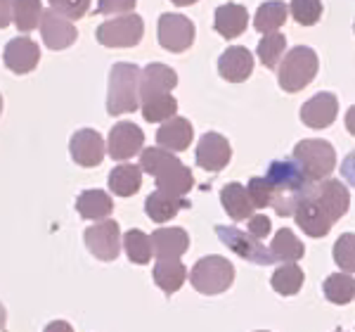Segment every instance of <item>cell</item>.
<instances>
[{"label":"cell","mask_w":355,"mask_h":332,"mask_svg":"<svg viewBox=\"0 0 355 332\" xmlns=\"http://www.w3.org/2000/svg\"><path fill=\"white\" fill-rule=\"evenodd\" d=\"M232 147L225 135L220 133H204L197 145V164L206 171H223L230 164Z\"/></svg>","instance_id":"cell-15"},{"label":"cell","mask_w":355,"mask_h":332,"mask_svg":"<svg viewBox=\"0 0 355 332\" xmlns=\"http://www.w3.org/2000/svg\"><path fill=\"white\" fill-rule=\"evenodd\" d=\"M43 332H73V328L67 323V320H53V323L45 325Z\"/></svg>","instance_id":"cell-45"},{"label":"cell","mask_w":355,"mask_h":332,"mask_svg":"<svg viewBox=\"0 0 355 332\" xmlns=\"http://www.w3.org/2000/svg\"><path fill=\"white\" fill-rule=\"evenodd\" d=\"M294 219L308 238H324L331 231V226H334V221H331L329 216L320 209V204L315 202L313 192L299 202V207L294 211Z\"/></svg>","instance_id":"cell-17"},{"label":"cell","mask_w":355,"mask_h":332,"mask_svg":"<svg viewBox=\"0 0 355 332\" xmlns=\"http://www.w3.org/2000/svg\"><path fill=\"white\" fill-rule=\"evenodd\" d=\"M318 67H320V62H318L315 50L306 48V45H296L294 50H289V53L284 55L282 65H279V72H277L279 88L287 90V93H299V90H303L315 78Z\"/></svg>","instance_id":"cell-3"},{"label":"cell","mask_w":355,"mask_h":332,"mask_svg":"<svg viewBox=\"0 0 355 332\" xmlns=\"http://www.w3.org/2000/svg\"><path fill=\"white\" fill-rule=\"evenodd\" d=\"M187 280V268L182 261L178 259H159L154 263V283L159 290H164L166 294H173L185 285Z\"/></svg>","instance_id":"cell-27"},{"label":"cell","mask_w":355,"mask_h":332,"mask_svg":"<svg viewBox=\"0 0 355 332\" xmlns=\"http://www.w3.org/2000/svg\"><path fill=\"white\" fill-rule=\"evenodd\" d=\"M346 128H348V133L355 135V105L346 112Z\"/></svg>","instance_id":"cell-46"},{"label":"cell","mask_w":355,"mask_h":332,"mask_svg":"<svg viewBox=\"0 0 355 332\" xmlns=\"http://www.w3.org/2000/svg\"><path fill=\"white\" fill-rule=\"evenodd\" d=\"M289 13L299 24L313 26V24H318L320 17H322V3H320V0H291Z\"/></svg>","instance_id":"cell-38"},{"label":"cell","mask_w":355,"mask_h":332,"mask_svg":"<svg viewBox=\"0 0 355 332\" xmlns=\"http://www.w3.org/2000/svg\"><path fill=\"white\" fill-rule=\"evenodd\" d=\"M12 22V0H0V28Z\"/></svg>","instance_id":"cell-44"},{"label":"cell","mask_w":355,"mask_h":332,"mask_svg":"<svg viewBox=\"0 0 355 332\" xmlns=\"http://www.w3.org/2000/svg\"><path fill=\"white\" fill-rule=\"evenodd\" d=\"M246 24H249V13H246L244 5L225 3L216 10L214 26L223 38H237L239 33L246 31Z\"/></svg>","instance_id":"cell-23"},{"label":"cell","mask_w":355,"mask_h":332,"mask_svg":"<svg viewBox=\"0 0 355 332\" xmlns=\"http://www.w3.org/2000/svg\"><path fill=\"white\" fill-rule=\"evenodd\" d=\"M341 176L346 179L351 185H355V152L348 154L346 159H343V164H341Z\"/></svg>","instance_id":"cell-43"},{"label":"cell","mask_w":355,"mask_h":332,"mask_svg":"<svg viewBox=\"0 0 355 332\" xmlns=\"http://www.w3.org/2000/svg\"><path fill=\"white\" fill-rule=\"evenodd\" d=\"M154 181H157V190L178 194V197H185L194 185L192 171L187 169V166L182 164L178 157L171 159V162L166 164L157 176H154Z\"/></svg>","instance_id":"cell-21"},{"label":"cell","mask_w":355,"mask_h":332,"mask_svg":"<svg viewBox=\"0 0 355 332\" xmlns=\"http://www.w3.org/2000/svg\"><path fill=\"white\" fill-rule=\"evenodd\" d=\"M85 247L90 249V254L100 261H114L121 251V228L116 221L105 219L95 226H90L83 233Z\"/></svg>","instance_id":"cell-8"},{"label":"cell","mask_w":355,"mask_h":332,"mask_svg":"<svg viewBox=\"0 0 355 332\" xmlns=\"http://www.w3.org/2000/svg\"><path fill=\"white\" fill-rule=\"evenodd\" d=\"M256 332H268V330H256Z\"/></svg>","instance_id":"cell-50"},{"label":"cell","mask_w":355,"mask_h":332,"mask_svg":"<svg viewBox=\"0 0 355 332\" xmlns=\"http://www.w3.org/2000/svg\"><path fill=\"white\" fill-rule=\"evenodd\" d=\"M339 114V100L334 93H318L301 107V122L308 128H327Z\"/></svg>","instance_id":"cell-18"},{"label":"cell","mask_w":355,"mask_h":332,"mask_svg":"<svg viewBox=\"0 0 355 332\" xmlns=\"http://www.w3.org/2000/svg\"><path fill=\"white\" fill-rule=\"evenodd\" d=\"M246 192H249L254 209H266L272 204V188L266 181V176H254L249 181V185H246Z\"/></svg>","instance_id":"cell-39"},{"label":"cell","mask_w":355,"mask_h":332,"mask_svg":"<svg viewBox=\"0 0 355 332\" xmlns=\"http://www.w3.org/2000/svg\"><path fill=\"white\" fill-rule=\"evenodd\" d=\"M284 48H287V38H284V33H266V36L259 41V48H256V53H259L261 62L266 67H277L279 60H282L284 55Z\"/></svg>","instance_id":"cell-36"},{"label":"cell","mask_w":355,"mask_h":332,"mask_svg":"<svg viewBox=\"0 0 355 332\" xmlns=\"http://www.w3.org/2000/svg\"><path fill=\"white\" fill-rule=\"evenodd\" d=\"M121 244L125 247V254H128V259L137 263V266H145V263H150L152 259V240L150 235H145L142 231H137V228H133V231H128L121 240Z\"/></svg>","instance_id":"cell-35"},{"label":"cell","mask_w":355,"mask_h":332,"mask_svg":"<svg viewBox=\"0 0 355 332\" xmlns=\"http://www.w3.org/2000/svg\"><path fill=\"white\" fill-rule=\"evenodd\" d=\"M43 5L41 0H12V22L19 31H33L41 24Z\"/></svg>","instance_id":"cell-34"},{"label":"cell","mask_w":355,"mask_h":332,"mask_svg":"<svg viewBox=\"0 0 355 332\" xmlns=\"http://www.w3.org/2000/svg\"><path fill=\"white\" fill-rule=\"evenodd\" d=\"M249 235H254L256 240H266L268 235H270V231H272V226H270V219L268 216H263V214H256V216H251L249 219Z\"/></svg>","instance_id":"cell-42"},{"label":"cell","mask_w":355,"mask_h":332,"mask_svg":"<svg viewBox=\"0 0 355 332\" xmlns=\"http://www.w3.org/2000/svg\"><path fill=\"white\" fill-rule=\"evenodd\" d=\"M173 5H178V8H187V5H194L197 0H171Z\"/></svg>","instance_id":"cell-47"},{"label":"cell","mask_w":355,"mask_h":332,"mask_svg":"<svg viewBox=\"0 0 355 332\" xmlns=\"http://www.w3.org/2000/svg\"><path fill=\"white\" fill-rule=\"evenodd\" d=\"M313 197L331 221H339L341 216H346L348 204H351V192H348V188L343 185L341 181H334V179H327L322 183L315 181Z\"/></svg>","instance_id":"cell-13"},{"label":"cell","mask_w":355,"mask_h":332,"mask_svg":"<svg viewBox=\"0 0 355 332\" xmlns=\"http://www.w3.org/2000/svg\"><path fill=\"white\" fill-rule=\"evenodd\" d=\"M140 105H142L140 107L142 117L150 124H164V122H168V119H173L178 112V100L171 93L150 97V100L140 102Z\"/></svg>","instance_id":"cell-33"},{"label":"cell","mask_w":355,"mask_h":332,"mask_svg":"<svg viewBox=\"0 0 355 332\" xmlns=\"http://www.w3.org/2000/svg\"><path fill=\"white\" fill-rule=\"evenodd\" d=\"M145 22L140 15H119L97 26V43L105 48H135L142 41Z\"/></svg>","instance_id":"cell-6"},{"label":"cell","mask_w":355,"mask_h":332,"mask_svg":"<svg viewBox=\"0 0 355 332\" xmlns=\"http://www.w3.org/2000/svg\"><path fill=\"white\" fill-rule=\"evenodd\" d=\"M3 62L10 72L28 74V72L36 69L38 62H41V48H38V43L31 41L28 36H17L5 45Z\"/></svg>","instance_id":"cell-14"},{"label":"cell","mask_w":355,"mask_h":332,"mask_svg":"<svg viewBox=\"0 0 355 332\" xmlns=\"http://www.w3.org/2000/svg\"><path fill=\"white\" fill-rule=\"evenodd\" d=\"M5 323H8V313H5V306L0 304V330L5 328Z\"/></svg>","instance_id":"cell-48"},{"label":"cell","mask_w":355,"mask_h":332,"mask_svg":"<svg viewBox=\"0 0 355 332\" xmlns=\"http://www.w3.org/2000/svg\"><path fill=\"white\" fill-rule=\"evenodd\" d=\"M142 185L140 164H119L110 174V190L119 197H133Z\"/></svg>","instance_id":"cell-29"},{"label":"cell","mask_w":355,"mask_h":332,"mask_svg":"<svg viewBox=\"0 0 355 332\" xmlns=\"http://www.w3.org/2000/svg\"><path fill=\"white\" fill-rule=\"evenodd\" d=\"M216 235L220 238V242L225 244L227 249H232L234 254L242 256L246 261L259 263V266L272 263L270 249L263 247L259 240L254 235H249L246 231H239V228H232V226H216Z\"/></svg>","instance_id":"cell-9"},{"label":"cell","mask_w":355,"mask_h":332,"mask_svg":"<svg viewBox=\"0 0 355 332\" xmlns=\"http://www.w3.org/2000/svg\"><path fill=\"white\" fill-rule=\"evenodd\" d=\"M50 8L57 10L60 15H64L67 19H81L88 15L90 10V0H48Z\"/></svg>","instance_id":"cell-40"},{"label":"cell","mask_w":355,"mask_h":332,"mask_svg":"<svg viewBox=\"0 0 355 332\" xmlns=\"http://www.w3.org/2000/svg\"><path fill=\"white\" fill-rule=\"evenodd\" d=\"M0 112H3V95H0Z\"/></svg>","instance_id":"cell-49"},{"label":"cell","mask_w":355,"mask_h":332,"mask_svg":"<svg viewBox=\"0 0 355 332\" xmlns=\"http://www.w3.org/2000/svg\"><path fill=\"white\" fill-rule=\"evenodd\" d=\"M336 332H341V330H336Z\"/></svg>","instance_id":"cell-51"},{"label":"cell","mask_w":355,"mask_h":332,"mask_svg":"<svg viewBox=\"0 0 355 332\" xmlns=\"http://www.w3.org/2000/svg\"><path fill=\"white\" fill-rule=\"evenodd\" d=\"M137 0H97V15H130Z\"/></svg>","instance_id":"cell-41"},{"label":"cell","mask_w":355,"mask_h":332,"mask_svg":"<svg viewBox=\"0 0 355 332\" xmlns=\"http://www.w3.org/2000/svg\"><path fill=\"white\" fill-rule=\"evenodd\" d=\"M218 72L225 81L230 83H242L251 76L254 72V55L244 48V45H232L218 60Z\"/></svg>","instance_id":"cell-19"},{"label":"cell","mask_w":355,"mask_h":332,"mask_svg":"<svg viewBox=\"0 0 355 332\" xmlns=\"http://www.w3.org/2000/svg\"><path fill=\"white\" fill-rule=\"evenodd\" d=\"M157 36H159V45L164 50H168V53H182V50H187L194 43V24L185 15L166 13L159 17Z\"/></svg>","instance_id":"cell-7"},{"label":"cell","mask_w":355,"mask_h":332,"mask_svg":"<svg viewBox=\"0 0 355 332\" xmlns=\"http://www.w3.org/2000/svg\"><path fill=\"white\" fill-rule=\"evenodd\" d=\"M220 204L232 221H246L254 216V204L242 183H227L220 190Z\"/></svg>","instance_id":"cell-25"},{"label":"cell","mask_w":355,"mask_h":332,"mask_svg":"<svg viewBox=\"0 0 355 332\" xmlns=\"http://www.w3.org/2000/svg\"><path fill=\"white\" fill-rule=\"evenodd\" d=\"M268 249H270L272 263H277V261L294 263L306 254V247H303V242L296 238V233L291 231V228H282V231L275 233V238Z\"/></svg>","instance_id":"cell-28"},{"label":"cell","mask_w":355,"mask_h":332,"mask_svg":"<svg viewBox=\"0 0 355 332\" xmlns=\"http://www.w3.org/2000/svg\"><path fill=\"white\" fill-rule=\"evenodd\" d=\"M76 211L85 221H105L114 211V202L105 190H83L76 197Z\"/></svg>","instance_id":"cell-26"},{"label":"cell","mask_w":355,"mask_h":332,"mask_svg":"<svg viewBox=\"0 0 355 332\" xmlns=\"http://www.w3.org/2000/svg\"><path fill=\"white\" fill-rule=\"evenodd\" d=\"M266 181L272 188V204L277 216H294L303 197L313 192L315 181L308 179L294 159H275L266 171Z\"/></svg>","instance_id":"cell-1"},{"label":"cell","mask_w":355,"mask_h":332,"mask_svg":"<svg viewBox=\"0 0 355 332\" xmlns=\"http://www.w3.org/2000/svg\"><path fill=\"white\" fill-rule=\"evenodd\" d=\"M194 138V128L190 119L185 117H173L168 122L162 124V128L157 131V145L164 147L168 152H185L190 147Z\"/></svg>","instance_id":"cell-22"},{"label":"cell","mask_w":355,"mask_h":332,"mask_svg":"<svg viewBox=\"0 0 355 332\" xmlns=\"http://www.w3.org/2000/svg\"><path fill=\"white\" fill-rule=\"evenodd\" d=\"M331 254L343 273H355V233H343L334 242Z\"/></svg>","instance_id":"cell-37"},{"label":"cell","mask_w":355,"mask_h":332,"mask_svg":"<svg viewBox=\"0 0 355 332\" xmlns=\"http://www.w3.org/2000/svg\"><path fill=\"white\" fill-rule=\"evenodd\" d=\"M69 152H71V159L78 166L93 169V166L102 164V159H105V154H107V145H105V138H102L95 128H81L69 140Z\"/></svg>","instance_id":"cell-11"},{"label":"cell","mask_w":355,"mask_h":332,"mask_svg":"<svg viewBox=\"0 0 355 332\" xmlns=\"http://www.w3.org/2000/svg\"><path fill=\"white\" fill-rule=\"evenodd\" d=\"M296 164L306 171L308 179L322 181L331 176V171L336 169V152L331 147V142L320 140V138H306L296 142L294 154H291Z\"/></svg>","instance_id":"cell-5"},{"label":"cell","mask_w":355,"mask_h":332,"mask_svg":"<svg viewBox=\"0 0 355 332\" xmlns=\"http://www.w3.org/2000/svg\"><path fill=\"white\" fill-rule=\"evenodd\" d=\"M190 283L192 288L202 294H220V292L230 290L234 283V266L225 256L211 254L204 256L194 263L192 273H190Z\"/></svg>","instance_id":"cell-4"},{"label":"cell","mask_w":355,"mask_h":332,"mask_svg":"<svg viewBox=\"0 0 355 332\" xmlns=\"http://www.w3.org/2000/svg\"><path fill=\"white\" fill-rule=\"evenodd\" d=\"M140 107V69L130 62H116L110 72L107 112L112 117L135 112Z\"/></svg>","instance_id":"cell-2"},{"label":"cell","mask_w":355,"mask_h":332,"mask_svg":"<svg viewBox=\"0 0 355 332\" xmlns=\"http://www.w3.org/2000/svg\"><path fill=\"white\" fill-rule=\"evenodd\" d=\"M145 145V133L133 122H119L110 131V140H107V152L116 162H128L130 157L142 152Z\"/></svg>","instance_id":"cell-10"},{"label":"cell","mask_w":355,"mask_h":332,"mask_svg":"<svg viewBox=\"0 0 355 332\" xmlns=\"http://www.w3.org/2000/svg\"><path fill=\"white\" fill-rule=\"evenodd\" d=\"M38 26H41L43 43L48 45L50 50H64L69 45L76 43V38H78V31H76V26H73V22L67 19L64 15H60L53 8L45 10Z\"/></svg>","instance_id":"cell-12"},{"label":"cell","mask_w":355,"mask_h":332,"mask_svg":"<svg viewBox=\"0 0 355 332\" xmlns=\"http://www.w3.org/2000/svg\"><path fill=\"white\" fill-rule=\"evenodd\" d=\"M287 17H289V8L282 0H268V3H263L261 8L256 10L254 26H256V31H261V33H275L287 22Z\"/></svg>","instance_id":"cell-30"},{"label":"cell","mask_w":355,"mask_h":332,"mask_svg":"<svg viewBox=\"0 0 355 332\" xmlns=\"http://www.w3.org/2000/svg\"><path fill=\"white\" fill-rule=\"evenodd\" d=\"M178 85V74L162 62H152L145 69H140V102L150 97L166 95Z\"/></svg>","instance_id":"cell-16"},{"label":"cell","mask_w":355,"mask_h":332,"mask_svg":"<svg viewBox=\"0 0 355 332\" xmlns=\"http://www.w3.org/2000/svg\"><path fill=\"white\" fill-rule=\"evenodd\" d=\"M150 240L157 259H180L190 249V235L182 228H159L152 233Z\"/></svg>","instance_id":"cell-20"},{"label":"cell","mask_w":355,"mask_h":332,"mask_svg":"<svg viewBox=\"0 0 355 332\" xmlns=\"http://www.w3.org/2000/svg\"><path fill=\"white\" fill-rule=\"evenodd\" d=\"M270 285H272V290L277 292V294H282V297L299 294L301 288H303L301 266H299V263H284V266H279L277 271L272 273Z\"/></svg>","instance_id":"cell-32"},{"label":"cell","mask_w":355,"mask_h":332,"mask_svg":"<svg viewBox=\"0 0 355 332\" xmlns=\"http://www.w3.org/2000/svg\"><path fill=\"white\" fill-rule=\"evenodd\" d=\"M182 207H190L185 197H178V194H171L164 190H154L150 197L145 199V211L154 223H166V221L175 219V214Z\"/></svg>","instance_id":"cell-24"},{"label":"cell","mask_w":355,"mask_h":332,"mask_svg":"<svg viewBox=\"0 0 355 332\" xmlns=\"http://www.w3.org/2000/svg\"><path fill=\"white\" fill-rule=\"evenodd\" d=\"M322 290L331 304L343 306V304H351L355 299V280L351 273H331L324 280Z\"/></svg>","instance_id":"cell-31"}]
</instances>
